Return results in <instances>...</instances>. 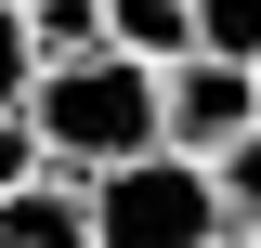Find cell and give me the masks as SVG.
I'll return each mask as SVG.
<instances>
[{"mask_svg": "<svg viewBox=\"0 0 261 248\" xmlns=\"http://www.w3.org/2000/svg\"><path fill=\"white\" fill-rule=\"evenodd\" d=\"M27 131H39V157H53L65 183H92L118 157H157V65H130V53H53L39 92H27Z\"/></svg>", "mask_w": 261, "mask_h": 248, "instance_id": "cell-1", "label": "cell"}, {"mask_svg": "<svg viewBox=\"0 0 261 248\" xmlns=\"http://www.w3.org/2000/svg\"><path fill=\"white\" fill-rule=\"evenodd\" d=\"M92 248H222V183H209V157H118V170H92Z\"/></svg>", "mask_w": 261, "mask_h": 248, "instance_id": "cell-2", "label": "cell"}, {"mask_svg": "<svg viewBox=\"0 0 261 248\" xmlns=\"http://www.w3.org/2000/svg\"><path fill=\"white\" fill-rule=\"evenodd\" d=\"M248 131H261V65H235V53L157 65V144L170 157H222V144H248Z\"/></svg>", "mask_w": 261, "mask_h": 248, "instance_id": "cell-3", "label": "cell"}, {"mask_svg": "<svg viewBox=\"0 0 261 248\" xmlns=\"http://www.w3.org/2000/svg\"><path fill=\"white\" fill-rule=\"evenodd\" d=\"M0 248H92V196L65 183V170L13 183V196H0Z\"/></svg>", "mask_w": 261, "mask_h": 248, "instance_id": "cell-4", "label": "cell"}, {"mask_svg": "<svg viewBox=\"0 0 261 248\" xmlns=\"http://www.w3.org/2000/svg\"><path fill=\"white\" fill-rule=\"evenodd\" d=\"M105 53H130V65H183V53H196V13H183V0H105Z\"/></svg>", "mask_w": 261, "mask_h": 248, "instance_id": "cell-5", "label": "cell"}, {"mask_svg": "<svg viewBox=\"0 0 261 248\" xmlns=\"http://www.w3.org/2000/svg\"><path fill=\"white\" fill-rule=\"evenodd\" d=\"M27 27H39V65L53 53H105V0H27Z\"/></svg>", "mask_w": 261, "mask_h": 248, "instance_id": "cell-6", "label": "cell"}, {"mask_svg": "<svg viewBox=\"0 0 261 248\" xmlns=\"http://www.w3.org/2000/svg\"><path fill=\"white\" fill-rule=\"evenodd\" d=\"M196 13V53H235V65H261V0H183Z\"/></svg>", "mask_w": 261, "mask_h": 248, "instance_id": "cell-7", "label": "cell"}, {"mask_svg": "<svg viewBox=\"0 0 261 248\" xmlns=\"http://www.w3.org/2000/svg\"><path fill=\"white\" fill-rule=\"evenodd\" d=\"M209 183H222V222H235V235H261V131L209 157Z\"/></svg>", "mask_w": 261, "mask_h": 248, "instance_id": "cell-8", "label": "cell"}, {"mask_svg": "<svg viewBox=\"0 0 261 248\" xmlns=\"http://www.w3.org/2000/svg\"><path fill=\"white\" fill-rule=\"evenodd\" d=\"M39 92V27H27V0H0V105H27Z\"/></svg>", "mask_w": 261, "mask_h": 248, "instance_id": "cell-9", "label": "cell"}, {"mask_svg": "<svg viewBox=\"0 0 261 248\" xmlns=\"http://www.w3.org/2000/svg\"><path fill=\"white\" fill-rule=\"evenodd\" d=\"M39 170H53V157H39V131H27V105H0V196H13V183H39Z\"/></svg>", "mask_w": 261, "mask_h": 248, "instance_id": "cell-10", "label": "cell"}, {"mask_svg": "<svg viewBox=\"0 0 261 248\" xmlns=\"http://www.w3.org/2000/svg\"><path fill=\"white\" fill-rule=\"evenodd\" d=\"M222 248H261V235H222Z\"/></svg>", "mask_w": 261, "mask_h": 248, "instance_id": "cell-11", "label": "cell"}]
</instances>
